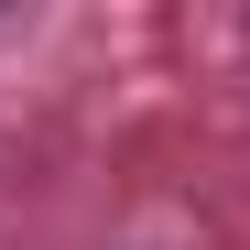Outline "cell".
<instances>
[]
</instances>
